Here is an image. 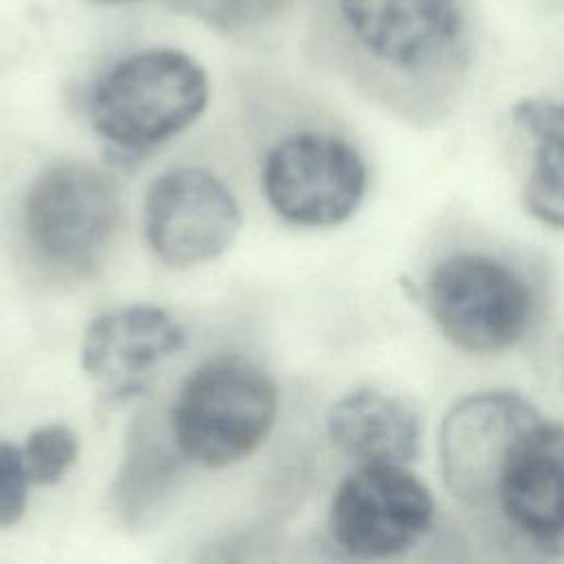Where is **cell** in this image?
I'll list each match as a JSON object with an SVG mask.
<instances>
[{
	"mask_svg": "<svg viewBox=\"0 0 564 564\" xmlns=\"http://www.w3.org/2000/svg\"><path fill=\"white\" fill-rule=\"evenodd\" d=\"M119 223L115 183L95 165L62 161L29 187L22 209L26 245L40 264L77 275L93 269Z\"/></svg>",
	"mask_w": 564,
	"mask_h": 564,
	"instance_id": "4",
	"label": "cell"
},
{
	"mask_svg": "<svg viewBox=\"0 0 564 564\" xmlns=\"http://www.w3.org/2000/svg\"><path fill=\"white\" fill-rule=\"evenodd\" d=\"M185 341L181 324L163 308L134 304L97 315L82 339V368L110 388V397H134L145 375Z\"/></svg>",
	"mask_w": 564,
	"mask_h": 564,
	"instance_id": "11",
	"label": "cell"
},
{
	"mask_svg": "<svg viewBox=\"0 0 564 564\" xmlns=\"http://www.w3.org/2000/svg\"><path fill=\"white\" fill-rule=\"evenodd\" d=\"M209 101L205 68L176 48H145L112 64L88 101L95 132L123 152L156 148L192 126Z\"/></svg>",
	"mask_w": 564,
	"mask_h": 564,
	"instance_id": "2",
	"label": "cell"
},
{
	"mask_svg": "<svg viewBox=\"0 0 564 564\" xmlns=\"http://www.w3.org/2000/svg\"><path fill=\"white\" fill-rule=\"evenodd\" d=\"M432 520L430 489L399 463H361L337 487L328 513L335 544L359 560L405 553Z\"/></svg>",
	"mask_w": 564,
	"mask_h": 564,
	"instance_id": "7",
	"label": "cell"
},
{
	"mask_svg": "<svg viewBox=\"0 0 564 564\" xmlns=\"http://www.w3.org/2000/svg\"><path fill=\"white\" fill-rule=\"evenodd\" d=\"M75 432L64 423H46L26 436L22 447L31 485H57L77 458Z\"/></svg>",
	"mask_w": 564,
	"mask_h": 564,
	"instance_id": "15",
	"label": "cell"
},
{
	"mask_svg": "<svg viewBox=\"0 0 564 564\" xmlns=\"http://www.w3.org/2000/svg\"><path fill=\"white\" fill-rule=\"evenodd\" d=\"M513 121L533 145L524 205L544 225L564 229V104L546 97L520 99Z\"/></svg>",
	"mask_w": 564,
	"mask_h": 564,
	"instance_id": "14",
	"label": "cell"
},
{
	"mask_svg": "<svg viewBox=\"0 0 564 564\" xmlns=\"http://www.w3.org/2000/svg\"><path fill=\"white\" fill-rule=\"evenodd\" d=\"M286 0H203L198 7L209 22L223 29H242L269 20Z\"/></svg>",
	"mask_w": 564,
	"mask_h": 564,
	"instance_id": "17",
	"label": "cell"
},
{
	"mask_svg": "<svg viewBox=\"0 0 564 564\" xmlns=\"http://www.w3.org/2000/svg\"><path fill=\"white\" fill-rule=\"evenodd\" d=\"M350 53L414 99H443L476 51L474 0H326Z\"/></svg>",
	"mask_w": 564,
	"mask_h": 564,
	"instance_id": "1",
	"label": "cell"
},
{
	"mask_svg": "<svg viewBox=\"0 0 564 564\" xmlns=\"http://www.w3.org/2000/svg\"><path fill=\"white\" fill-rule=\"evenodd\" d=\"M326 430L337 449L361 463H410L421 421L410 403L379 388H357L333 403Z\"/></svg>",
	"mask_w": 564,
	"mask_h": 564,
	"instance_id": "12",
	"label": "cell"
},
{
	"mask_svg": "<svg viewBox=\"0 0 564 564\" xmlns=\"http://www.w3.org/2000/svg\"><path fill=\"white\" fill-rule=\"evenodd\" d=\"M278 388L247 357L218 355L181 386L170 427L181 454L203 467H225L249 456L271 432Z\"/></svg>",
	"mask_w": 564,
	"mask_h": 564,
	"instance_id": "3",
	"label": "cell"
},
{
	"mask_svg": "<svg viewBox=\"0 0 564 564\" xmlns=\"http://www.w3.org/2000/svg\"><path fill=\"white\" fill-rule=\"evenodd\" d=\"M240 205L209 170L161 174L143 198V231L159 260L192 267L223 256L240 231Z\"/></svg>",
	"mask_w": 564,
	"mask_h": 564,
	"instance_id": "8",
	"label": "cell"
},
{
	"mask_svg": "<svg viewBox=\"0 0 564 564\" xmlns=\"http://www.w3.org/2000/svg\"><path fill=\"white\" fill-rule=\"evenodd\" d=\"M489 496L524 538L538 544L564 540V423L538 416L507 447Z\"/></svg>",
	"mask_w": 564,
	"mask_h": 564,
	"instance_id": "9",
	"label": "cell"
},
{
	"mask_svg": "<svg viewBox=\"0 0 564 564\" xmlns=\"http://www.w3.org/2000/svg\"><path fill=\"white\" fill-rule=\"evenodd\" d=\"M185 458L172 427L161 430L154 416H137L130 423L126 454L112 480V509L128 527H148L174 494Z\"/></svg>",
	"mask_w": 564,
	"mask_h": 564,
	"instance_id": "13",
	"label": "cell"
},
{
	"mask_svg": "<svg viewBox=\"0 0 564 564\" xmlns=\"http://www.w3.org/2000/svg\"><path fill=\"white\" fill-rule=\"evenodd\" d=\"M29 485L22 449L0 441V527H13L24 516Z\"/></svg>",
	"mask_w": 564,
	"mask_h": 564,
	"instance_id": "16",
	"label": "cell"
},
{
	"mask_svg": "<svg viewBox=\"0 0 564 564\" xmlns=\"http://www.w3.org/2000/svg\"><path fill=\"white\" fill-rule=\"evenodd\" d=\"M93 2H101V4H128V2H139V0H93Z\"/></svg>",
	"mask_w": 564,
	"mask_h": 564,
	"instance_id": "18",
	"label": "cell"
},
{
	"mask_svg": "<svg viewBox=\"0 0 564 564\" xmlns=\"http://www.w3.org/2000/svg\"><path fill=\"white\" fill-rule=\"evenodd\" d=\"M538 416L529 401L507 390L460 399L447 412L438 436L447 487L467 502H480L489 496L507 447Z\"/></svg>",
	"mask_w": 564,
	"mask_h": 564,
	"instance_id": "10",
	"label": "cell"
},
{
	"mask_svg": "<svg viewBox=\"0 0 564 564\" xmlns=\"http://www.w3.org/2000/svg\"><path fill=\"white\" fill-rule=\"evenodd\" d=\"M560 366H562V379H564V337H562V355H560Z\"/></svg>",
	"mask_w": 564,
	"mask_h": 564,
	"instance_id": "19",
	"label": "cell"
},
{
	"mask_svg": "<svg viewBox=\"0 0 564 564\" xmlns=\"http://www.w3.org/2000/svg\"><path fill=\"white\" fill-rule=\"evenodd\" d=\"M359 152L328 132H297L267 156L262 187L273 212L297 227H335L348 220L366 194Z\"/></svg>",
	"mask_w": 564,
	"mask_h": 564,
	"instance_id": "6",
	"label": "cell"
},
{
	"mask_svg": "<svg viewBox=\"0 0 564 564\" xmlns=\"http://www.w3.org/2000/svg\"><path fill=\"white\" fill-rule=\"evenodd\" d=\"M425 297L445 339L474 355L511 348L533 315L524 278L509 264L471 251L441 260L430 273Z\"/></svg>",
	"mask_w": 564,
	"mask_h": 564,
	"instance_id": "5",
	"label": "cell"
}]
</instances>
